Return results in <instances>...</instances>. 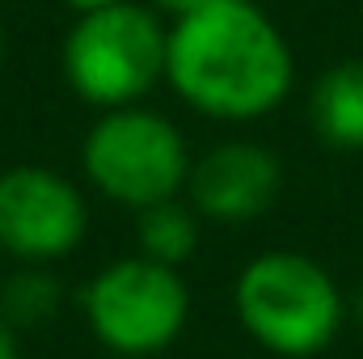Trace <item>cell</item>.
<instances>
[{"label": "cell", "instance_id": "obj_1", "mask_svg": "<svg viewBox=\"0 0 363 359\" xmlns=\"http://www.w3.org/2000/svg\"><path fill=\"white\" fill-rule=\"evenodd\" d=\"M291 77V47L254 0H216L169 26L165 81L199 114L262 118L283 106Z\"/></svg>", "mask_w": 363, "mask_h": 359}, {"label": "cell", "instance_id": "obj_2", "mask_svg": "<svg viewBox=\"0 0 363 359\" xmlns=\"http://www.w3.org/2000/svg\"><path fill=\"white\" fill-rule=\"evenodd\" d=\"M233 309L241 330L283 359L321 355L347 321V300L334 275L291 250H271L245 263L233 287Z\"/></svg>", "mask_w": 363, "mask_h": 359}, {"label": "cell", "instance_id": "obj_3", "mask_svg": "<svg viewBox=\"0 0 363 359\" xmlns=\"http://www.w3.org/2000/svg\"><path fill=\"white\" fill-rule=\"evenodd\" d=\"M169 30L157 9L144 4H110L97 13H81L64 38V77L81 101L93 110L140 106V97L165 81Z\"/></svg>", "mask_w": 363, "mask_h": 359}, {"label": "cell", "instance_id": "obj_4", "mask_svg": "<svg viewBox=\"0 0 363 359\" xmlns=\"http://www.w3.org/2000/svg\"><path fill=\"white\" fill-rule=\"evenodd\" d=\"M85 178L118 207L144 211L152 203L178 199L190 178V153L182 131L157 110L118 106L101 110L81 144Z\"/></svg>", "mask_w": 363, "mask_h": 359}, {"label": "cell", "instance_id": "obj_5", "mask_svg": "<svg viewBox=\"0 0 363 359\" xmlns=\"http://www.w3.org/2000/svg\"><path fill=\"white\" fill-rule=\"evenodd\" d=\"M85 321L114 355H157L178 343L190 317V287L178 267L144 254L97 270L81 296Z\"/></svg>", "mask_w": 363, "mask_h": 359}, {"label": "cell", "instance_id": "obj_6", "mask_svg": "<svg viewBox=\"0 0 363 359\" xmlns=\"http://www.w3.org/2000/svg\"><path fill=\"white\" fill-rule=\"evenodd\" d=\"M89 233L85 194L47 165L0 170V250L21 263L68 258Z\"/></svg>", "mask_w": 363, "mask_h": 359}, {"label": "cell", "instance_id": "obj_7", "mask_svg": "<svg viewBox=\"0 0 363 359\" xmlns=\"http://www.w3.org/2000/svg\"><path fill=\"white\" fill-rule=\"evenodd\" d=\"M279 186H283V165L271 148L233 140V144H216L190 165L186 194L199 216L241 224V220H258L262 211H271Z\"/></svg>", "mask_w": 363, "mask_h": 359}, {"label": "cell", "instance_id": "obj_8", "mask_svg": "<svg viewBox=\"0 0 363 359\" xmlns=\"http://www.w3.org/2000/svg\"><path fill=\"white\" fill-rule=\"evenodd\" d=\"M308 118L321 144L342 153H363V55L321 72L308 97Z\"/></svg>", "mask_w": 363, "mask_h": 359}, {"label": "cell", "instance_id": "obj_9", "mask_svg": "<svg viewBox=\"0 0 363 359\" xmlns=\"http://www.w3.org/2000/svg\"><path fill=\"white\" fill-rule=\"evenodd\" d=\"M199 250V224H194V207H186L178 199L152 203L140 211V254L165 267H182L190 254Z\"/></svg>", "mask_w": 363, "mask_h": 359}, {"label": "cell", "instance_id": "obj_10", "mask_svg": "<svg viewBox=\"0 0 363 359\" xmlns=\"http://www.w3.org/2000/svg\"><path fill=\"white\" fill-rule=\"evenodd\" d=\"M55 300H60V287L47 270H21L4 283V304H0V317L13 326V321H43L55 313Z\"/></svg>", "mask_w": 363, "mask_h": 359}, {"label": "cell", "instance_id": "obj_11", "mask_svg": "<svg viewBox=\"0 0 363 359\" xmlns=\"http://www.w3.org/2000/svg\"><path fill=\"white\" fill-rule=\"evenodd\" d=\"M157 13H169L174 21L186 17V13H194V9H207V4H216V0H148Z\"/></svg>", "mask_w": 363, "mask_h": 359}, {"label": "cell", "instance_id": "obj_12", "mask_svg": "<svg viewBox=\"0 0 363 359\" xmlns=\"http://www.w3.org/2000/svg\"><path fill=\"white\" fill-rule=\"evenodd\" d=\"M0 359H17V334L4 317H0Z\"/></svg>", "mask_w": 363, "mask_h": 359}, {"label": "cell", "instance_id": "obj_13", "mask_svg": "<svg viewBox=\"0 0 363 359\" xmlns=\"http://www.w3.org/2000/svg\"><path fill=\"white\" fill-rule=\"evenodd\" d=\"M60 4H68L81 17V13H97V9H110V4H123V0H60Z\"/></svg>", "mask_w": 363, "mask_h": 359}, {"label": "cell", "instance_id": "obj_14", "mask_svg": "<svg viewBox=\"0 0 363 359\" xmlns=\"http://www.w3.org/2000/svg\"><path fill=\"white\" fill-rule=\"evenodd\" d=\"M355 317H359V326H363V287L355 292Z\"/></svg>", "mask_w": 363, "mask_h": 359}, {"label": "cell", "instance_id": "obj_15", "mask_svg": "<svg viewBox=\"0 0 363 359\" xmlns=\"http://www.w3.org/2000/svg\"><path fill=\"white\" fill-rule=\"evenodd\" d=\"M0 64H4V26H0Z\"/></svg>", "mask_w": 363, "mask_h": 359}, {"label": "cell", "instance_id": "obj_16", "mask_svg": "<svg viewBox=\"0 0 363 359\" xmlns=\"http://www.w3.org/2000/svg\"><path fill=\"white\" fill-rule=\"evenodd\" d=\"M118 359H152V355H118Z\"/></svg>", "mask_w": 363, "mask_h": 359}]
</instances>
